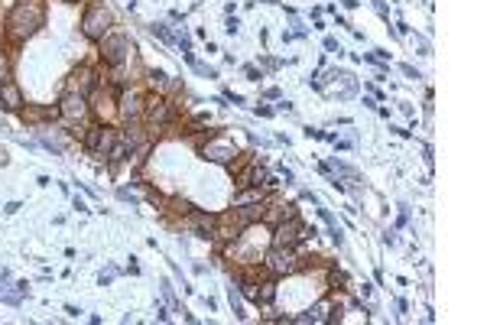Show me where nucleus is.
Instances as JSON below:
<instances>
[{"instance_id": "obj_23", "label": "nucleus", "mask_w": 487, "mask_h": 325, "mask_svg": "<svg viewBox=\"0 0 487 325\" xmlns=\"http://www.w3.org/2000/svg\"><path fill=\"white\" fill-rule=\"evenodd\" d=\"M403 72H406V75H409V78H422V75H419V72H416V68H413V66H403Z\"/></svg>"}, {"instance_id": "obj_3", "label": "nucleus", "mask_w": 487, "mask_h": 325, "mask_svg": "<svg viewBox=\"0 0 487 325\" xmlns=\"http://www.w3.org/2000/svg\"><path fill=\"white\" fill-rule=\"evenodd\" d=\"M263 267L270 277H295L303 274V257H299V247H270L263 254Z\"/></svg>"}, {"instance_id": "obj_19", "label": "nucleus", "mask_w": 487, "mask_h": 325, "mask_svg": "<svg viewBox=\"0 0 487 325\" xmlns=\"http://www.w3.org/2000/svg\"><path fill=\"white\" fill-rule=\"evenodd\" d=\"M228 296H231V309H234V316L237 319H244V299H241V293H237L234 287L228 289Z\"/></svg>"}, {"instance_id": "obj_10", "label": "nucleus", "mask_w": 487, "mask_h": 325, "mask_svg": "<svg viewBox=\"0 0 487 325\" xmlns=\"http://www.w3.org/2000/svg\"><path fill=\"white\" fill-rule=\"evenodd\" d=\"M201 156L211 162H231L237 156V147L228 140H218V133H214V137H208V140L201 143Z\"/></svg>"}, {"instance_id": "obj_6", "label": "nucleus", "mask_w": 487, "mask_h": 325, "mask_svg": "<svg viewBox=\"0 0 487 325\" xmlns=\"http://www.w3.org/2000/svg\"><path fill=\"white\" fill-rule=\"evenodd\" d=\"M59 118L66 120V124H81V120L91 114V101L88 95H78V91H62L59 98Z\"/></svg>"}, {"instance_id": "obj_15", "label": "nucleus", "mask_w": 487, "mask_h": 325, "mask_svg": "<svg viewBox=\"0 0 487 325\" xmlns=\"http://www.w3.org/2000/svg\"><path fill=\"white\" fill-rule=\"evenodd\" d=\"M20 118L26 124H39L46 118H59V108H20Z\"/></svg>"}, {"instance_id": "obj_11", "label": "nucleus", "mask_w": 487, "mask_h": 325, "mask_svg": "<svg viewBox=\"0 0 487 325\" xmlns=\"http://www.w3.org/2000/svg\"><path fill=\"white\" fill-rule=\"evenodd\" d=\"M117 114L124 120H140L143 118V95H137V91L127 88L124 95L117 98Z\"/></svg>"}, {"instance_id": "obj_5", "label": "nucleus", "mask_w": 487, "mask_h": 325, "mask_svg": "<svg viewBox=\"0 0 487 325\" xmlns=\"http://www.w3.org/2000/svg\"><path fill=\"white\" fill-rule=\"evenodd\" d=\"M98 49H101V59L104 66H127V62L133 59V52H137V46H133V39L127 36V33H108V36L98 43Z\"/></svg>"}, {"instance_id": "obj_4", "label": "nucleus", "mask_w": 487, "mask_h": 325, "mask_svg": "<svg viewBox=\"0 0 487 325\" xmlns=\"http://www.w3.org/2000/svg\"><path fill=\"white\" fill-rule=\"evenodd\" d=\"M273 234H270V247H299V244L305 241V237H315L318 231L312 228V225H305L299 215L295 218H286V222L273 225Z\"/></svg>"}, {"instance_id": "obj_12", "label": "nucleus", "mask_w": 487, "mask_h": 325, "mask_svg": "<svg viewBox=\"0 0 487 325\" xmlns=\"http://www.w3.org/2000/svg\"><path fill=\"white\" fill-rule=\"evenodd\" d=\"M299 215V208L293 205V202H273V205H266L263 202V225L266 228H273V225L286 222V218H295Z\"/></svg>"}, {"instance_id": "obj_20", "label": "nucleus", "mask_w": 487, "mask_h": 325, "mask_svg": "<svg viewBox=\"0 0 487 325\" xmlns=\"http://www.w3.org/2000/svg\"><path fill=\"white\" fill-rule=\"evenodd\" d=\"M150 30H153V33H156V36H159V39H162V43H172V33H169V30H166V26H162V23H153V26H150Z\"/></svg>"}, {"instance_id": "obj_14", "label": "nucleus", "mask_w": 487, "mask_h": 325, "mask_svg": "<svg viewBox=\"0 0 487 325\" xmlns=\"http://www.w3.org/2000/svg\"><path fill=\"white\" fill-rule=\"evenodd\" d=\"M185 225H189V228H192L199 237H205V241H208V237H214V218H211V215L189 212V222H185Z\"/></svg>"}, {"instance_id": "obj_7", "label": "nucleus", "mask_w": 487, "mask_h": 325, "mask_svg": "<svg viewBox=\"0 0 487 325\" xmlns=\"http://www.w3.org/2000/svg\"><path fill=\"white\" fill-rule=\"evenodd\" d=\"M120 130L111 124H95L88 133H85V150L95 156H108L114 150V143H117Z\"/></svg>"}, {"instance_id": "obj_21", "label": "nucleus", "mask_w": 487, "mask_h": 325, "mask_svg": "<svg viewBox=\"0 0 487 325\" xmlns=\"http://www.w3.org/2000/svg\"><path fill=\"white\" fill-rule=\"evenodd\" d=\"M10 78V56L7 52H0V81Z\"/></svg>"}, {"instance_id": "obj_9", "label": "nucleus", "mask_w": 487, "mask_h": 325, "mask_svg": "<svg viewBox=\"0 0 487 325\" xmlns=\"http://www.w3.org/2000/svg\"><path fill=\"white\" fill-rule=\"evenodd\" d=\"M143 118H147L153 127L166 124V120L172 118V104L166 101L159 91H150V95H143Z\"/></svg>"}, {"instance_id": "obj_18", "label": "nucleus", "mask_w": 487, "mask_h": 325, "mask_svg": "<svg viewBox=\"0 0 487 325\" xmlns=\"http://www.w3.org/2000/svg\"><path fill=\"white\" fill-rule=\"evenodd\" d=\"M39 140H43V147H49L56 156H62V153H66V140H59L56 133H52V137H49V133H46V130H39Z\"/></svg>"}, {"instance_id": "obj_17", "label": "nucleus", "mask_w": 487, "mask_h": 325, "mask_svg": "<svg viewBox=\"0 0 487 325\" xmlns=\"http://www.w3.org/2000/svg\"><path fill=\"white\" fill-rule=\"evenodd\" d=\"M266 195H263V189H247V192H241V195H234V202H231V208H241V205H253V202H263Z\"/></svg>"}, {"instance_id": "obj_1", "label": "nucleus", "mask_w": 487, "mask_h": 325, "mask_svg": "<svg viewBox=\"0 0 487 325\" xmlns=\"http://www.w3.org/2000/svg\"><path fill=\"white\" fill-rule=\"evenodd\" d=\"M46 26V4L43 0H16L7 14V36L14 43H26Z\"/></svg>"}, {"instance_id": "obj_16", "label": "nucleus", "mask_w": 487, "mask_h": 325, "mask_svg": "<svg viewBox=\"0 0 487 325\" xmlns=\"http://www.w3.org/2000/svg\"><path fill=\"white\" fill-rule=\"evenodd\" d=\"M332 309H335V303L328 299V296H322L318 303H312L309 319H312V322H332Z\"/></svg>"}, {"instance_id": "obj_22", "label": "nucleus", "mask_w": 487, "mask_h": 325, "mask_svg": "<svg viewBox=\"0 0 487 325\" xmlns=\"http://www.w3.org/2000/svg\"><path fill=\"white\" fill-rule=\"evenodd\" d=\"M325 49H328V52H338V56H341V46L335 43V39H325Z\"/></svg>"}, {"instance_id": "obj_2", "label": "nucleus", "mask_w": 487, "mask_h": 325, "mask_svg": "<svg viewBox=\"0 0 487 325\" xmlns=\"http://www.w3.org/2000/svg\"><path fill=\"white\" fill-rule=\"evenodd\" d=\"M111 26H114L111 7H104L101 0H88L85 16H81V33H85V39H91V43H101V39L111 33Z\"/></svg>"}, {"instance_id": "obj_8", "label": "nucleus", "mask_w": 487, "mask_h": 325, "mask_svg": "<svg viewBox=\"0 0 487 325\" xmlns=\"http://www.w3.org/2000/svg\"><path fill=\"white\" fill-rule=\"evenodd\" d=\"M101 85V78H98V68L85 66L81 62L78 68H72V75H68L66 81V91H78V95H91V91Z\"/></svg>"}, {"instance_id": "obj_13", "label": "nucleus", "mask_w": 487, "mask_h": 325, "mask_svg": "<svg viewBox=\"0 0 487 325\" xmlns=\"http://www.w3.org/2000/svg\"><path fill=\"white\" fill-rule=\"evenodd\" d=\"M0 108H4V111H20L23 108V91L16 88V81H10V78L0 81Z\"/></svg>"}, {"instance_id": "obj_24", "label": "nucleus", "mask_w": 487, "mask_h": 325, "mask_svg": "<svg viewBox=\"0 0 487 325\" xmlns=\"http://www.w3.org/2000/svg\"><path fill=\"white\" fill-rule=\"evenodd\" d=\"M66 4H81V0H66Z\"/></svg>"}]
</instances>
